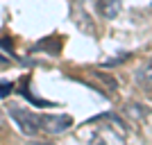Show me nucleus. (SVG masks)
Masks as SVG:
<instances>
[{"instance_id": "f03ea898", "label": "nucleus", "mask_w": 152, "mask_h": 145, "mask_svg": "<svg viewBox=\"0 0 152 145\" xmlns=\"http://www.w3.org/2000/svg\"><path fill=\"white\" fill-rule=\"evenodd\" d=\"M7 114L12 116V120L18 125V129L25 136H34V134L39 132V116L34 114V111H30V109L25 107H18V104H9L7 107Z\"/></svg>"}, {"instance_id": "39448f33", "label": "nucleus", "mask_w": 152, "mask_h": 145, "mask_svg": "<svg viewBox=\"0 0 152 145\" xmlns=\"http://www.w3.org/2000/svg\"><path fill=\"white\" fill-rule=\"evenodd\" d=\"M134 77H136V84H139L141 91L148 93V95H152V59H148V61L136 70Z\"/></svg>"}, {"instance_id": "f257e3e1", "label": "nucleus", "mask_w": 152, "mask_h": 145, "mask_svg": "<svg viewBox=\"0 0 152 145\" xmlns=\"http://www.w3.org/2000/svg\"><path fill=\"white\" fill-rule=\"evenodd\" d=\"M80 136H86L93 143H123L127 138L125 120L118 118L116 114H102L95 118L86 120L80 129Z\"/></svg>"}, {"instance_id": "423d86ee", "label": "nucleus", "mask_w": 152, "mask_h": 145, "mask_svg": "<svg viewBox=\"0 0 152 145\" xmlns=\"http://www.w3.org/2000/svg\"><path fill=\"white\" fill-rule=\"evenodd\" d=\"M9 91H12V84L9 82H0V95H7Z\"/></svg>"}, {"instance_id": "7ed1b4c3", "label": "nucleus", "mask_w": 152, "mask_h": 145, "mask_svg": "<svg viewBox=\"0 0 152 145\" xmlns=\"http://www.w3.org/2000/svg\"><path fill=\"white\" fill-rule=\"evenodd\" d=\"M73 127V118L68 114H41L39 116V129L48 134H64Z\"/></svg>"}, {"instance_id": "20e7f679", "label": "nucleus", "mask_w": 152, "mask_h": 145, "mask_svg": "<svg viewBox=\"0 0 152 145\" xmlns=\"http://www.w3.org/2000/svg\"><path fill=\"white\" fill-rule=\"evenodd\" d=\"M98 14L107 20H114L123 12V0H98Z\"/></svg>"}]
</instances>
